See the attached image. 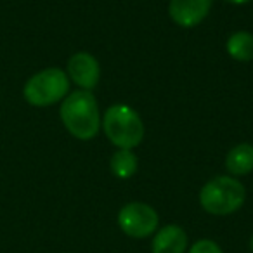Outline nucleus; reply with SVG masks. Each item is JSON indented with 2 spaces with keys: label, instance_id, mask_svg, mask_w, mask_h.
<instances>
[{
  "label": "nucleus",
  "instance_id": "nucleus-7",
  "mask_svg": "<svg viewBox=\"0 0 253 253\" xmlns=\"http://www.w3.org/2000/svg\"><path fill=\"white\" fill-rule=\"evenodd\" d=\"M213 0H170L169 14L175 25L194 28L208 16Z\"/></svg>",
  "mask_w": 253,
  "mask_h": 253
},
{
  "label": "nucleus",
  "instance_id": "nucleus-14",
  "mask_svg": "<svg viewBox=\"0 0 253 253\" xmlns=\"http://www.w3.org/2000/svg\"><path fill=\"white\" fill-rule=\"evenodd\" d=\"M250 250L253 252V234H252V238H250Z\"/></svg>",
  "mask_w": 253,
  "mask_h": 253
},
{
  "label": "nucleus",
  "instance_id": "nucleus-8",
  "mask_svg": "<svg viewBox=\"0 0 253 253\" xmlns=\"http://www.w3.org/2000/svg\"><path fill=\"white\" fill-rule=\"evenodd\" d=\"M187 246H189L187 232L180 225L169 224L155 232L151 253H186Z\"/></svg>",
  "mask_w": 253,
  "mask_h": 253
},
{
  "label": "nucleus",
  "instance_id": "nucleus-10",
  "mask_svg": "<svg viewBox=\"0 0 253 253\" xmlns=\"http://www.w3.org/2000/svg\"><path fill=\"white\" fill-rule=\"evenodd\" d=\"M225 50L236 61H241V63L253 61V35L248 32L232 33L225 43Z\"/></svg>",
  "mask_w": 253,
  "mask_h": 253
},
{
  "label": "nucleus",
  "instance_id": "nucleus-13",
  "mask_svg": "<svg viewBox=\"0 0 253 253\" xmlns=\"http://www.w3.org/2000/svg\"><path fill=\"white\" fill-rule=\"evenodd\" d=\"M229 4H234V5H243V4H248L250 0H225Z\"/></svg>",
  "mask_w": 253,
  "mask_h": 253
},
{
  "label": "nucleus",
  "instance_id": "nucleus-5",
  "mask_svg": "<svg viewBox=\"0 0 253 253\" xmlns=\"http://www.w3.org/2000/svg\"><path fill=\"white\" fill-rule=\"evenodd\" d=\"M118 227L122 229L123 234L134 239L149 238L158 231L160 215L151 205L141 203V201H132L122 207L118 211Z\"/></svg>",
  "mask_w": 253,
  "mask_h": 253
},
{
  "label": "nucleus",
  "instance_id": "nucleus-12",
  "mask_svg": "<svg viewBox=\"0 0 253 253\" xmlns=\"http://www.w3.org/2000/svg\"><path fill=\"white\" fill-rule=\"evenodd\" d=\"M187 253H224V252H222V248L213 239H200V241H196L187 250Z\"/></svg>",
  "mask_w": 253,
  "mask_h": 253
},
{
  "label": "nucleus",
  "instance_id": "nucleus-3",
  "mask_svg": "<svg viewBox=\"0 0 253 253\" xmlns=\"http://www.w3.org/2000/svg\"><path fill=\"white\" fill-rule=\"evenodd\" d=\"M246 189L232 175H218L210 179L200 191V205L210 215L225 217L245 205Z\"/></svg>",
  "mask_w": 253,
  "mask_h": 253
},
{
  "label": "nucleus",
  "instance_id": "nucleus-9",
  "mask_svg": "<svg viewBox=\"0 0 253 253\" xmlns=\"http://www.w3.org/2000/svg\"><path fill=\"white\" fill-rule=\"evenodd\" d=\"M225 169L232 177L246 175L253 170V146L248 142L234 146L225 156Z\"/></svg>",
  "mask_w": 253,
  "mask_h": 253
},
{
  "label": "nucleus",
  "instance_id": "nucleus-1",
  "mask_svg": "<svg viewBox=\"0 0 253 253\" xmlns=\"http://www.w3.org/2000/svg\"><path fill=\"white\" fill-rule=\"evenodd\" d=\"M59 115L66 130L80 141H90L101 130V113L90 90H75L66 95Z\"/></svg>",
  "mask_w": 253,
  "mask_h": 253
},
{
  "label": "nucleus",
  "instance_id": "nucleus-2",
  "mask_svg": "<svg viewBox=\"0 0 253 253\" xmlns=\"http://www.w3.org/2000/svg\"><path fill=\"white\" fill-rule=\"evenodd\" d=\"M102 130L118 149H134L144 139V123L135 109L126 104H113L102 116Z\"/></svg>",
  "mask_w": 253,
  "mask_h": 253
},
{
  "label": "nucleus",
  "instance_id": "nucleus-4",
  "mask_svg": "<svg viewBox=\"0 0 253 253\" xmlns=\"http://www.w3.org/2000/svg\"><path fill=\"white\" fill-rule=\"evenodd\" d=\"M68 92H70V78L59 68H47L39 71L26 82L23 88L26 102L37 108H45L63 101Z\"/></svg>",
  "mask_w": 253,
  "mask_h": 253
},
{
  "label": "nucleus",
  "instance_id": "nucleus-11",
  "mask_svg": "<svg viewBox=\"0 0 253 253\" xmlns=\"http://www.w3.org/2000/svg\"><path fill=\"white\" fill-rule=\"evenodd\" d=\"M109 167H111L113 175L125 180V179H130L132 175H135L139 162L132 149H118V151L113 153Z\"/></svg>",
  "mask_w": 253,
  "mask_h": 253
},
{
  "label": "nucleus",
  "instance_id": "nucleus-6",
  "mask_svg": "<svg viewBox=\"0 0 253 253\" xmlns=\"http://www.w3.org/2000/svg\"><path fill=\"white\" fill-rule=\"evenodd\" d=\"M68 78L82 90H92L97 87L101 78L99 61L88 52H77L68 59Z\"/></svg>",
  "mask_w": 253,
  "mask_h": 253
}]
</instances>
